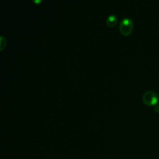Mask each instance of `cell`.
<instances>
[{
	"mask_svg": "<svg viewBox=\"0 0 159 159\" xmlns=\"http://www.w3.org/2000/svg\"><path fill=\"white\" fill-rule=\"evenodd\" d=\"M117 22V19L115 14H110L106 18V23L109 26L112 27L115 25Z\"/></svg>",
	"mask_w": 159,
	"mask_h": 159,
	"instance_id": "obj_3",
	"label": "cell"
},
{
	"mask_svg": "<svg viewBox=\"0 0 159 159\" xmlns=\"http://www.w3.org/2000/svg\"><path fill=\"white\" fill-rule=\"evenodd\" d=\"M154 110L155 112H159V104H157L155 106H154Z\"/></svg>",
	"mask_w": 159,
	"mask_h": 159,
	"instance_id": "obj_5",
	"label": "cell"
},
{
	"mask_svg": "<svg viewBox=\"0 0 159 159\" xmlns=\"http://www.w3.org/2000/svg\"><path fill=\"white\" fill-rule=\"evenodd\" d=\"M41 1H42L41 0H33V2L35 3H39V2H40Z\"/></svg>",
	"mask_w": 159,
	"mask_h": 159,
	"instance_id": "obj_6",
	"label": "cell"
},
{
	"mask_svg": "<svg viewBox=\"0 0 159 159\" xmlns=\"http://www.w3.org/2000/svg\"><path fill=\"white\" fill-rule=\"evenodd\" d=\"M119 30L122 34L124 35H130L134 29V22L133 20L129 17L123 18L119 24Z\"/></svg>",
	"mask_w": 159,
	"mask_h": 159,
	"instance_id": "obj_2",
	"label": "cell"
},
{
	"mask_svg": "<svg viewBox=\"0 0 159 159\" xmlns=\"http://www.w3.org/2000/svg\"><path fill=\"white\" fill-rule=\"evenodd\" d=\"M0 43H1V50H2L4 47V46L6 45V39L2 35H1L0 37Z\"/></svg>",
	"mask_w": 159,
	"mask_h": 159,
	"instance_id": "obj_4",
	"label": "cell"
},
{
	"mask_svg": "<svg viewBox=\"0 0 159 159\" xmlns=\"http://www.w3.org/2000/svg\"><path fill=\"white\" fill-rule=\"evenodd\" d=\"M142 101L143 103L148 106H155L159 101L158 93L152 90L146 91L142 95Z\"/></svg>",
	"mask_w": 159,
	"mask_h": 159,
	"instance_id": "obj_1",
	"label": "cell"
}]
</instances>
